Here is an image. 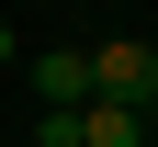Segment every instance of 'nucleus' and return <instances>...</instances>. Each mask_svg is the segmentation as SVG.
Returning a JSON list of instances; mask_svg holds the SVG:
<instances>
[{"instance_id": "nucleus-1", "label": "nucleus", "mask_w": 158, "mask_h": 147, "mask_svg": "<svg viewBox=\"0 0 158 147\" xmlns=\"http://www.w3.org/2000/svg\"><path fill=\"white\" fill-rule=\"evenodd\" d=\"M90 91L158 124V45H135V34H102V45H90Z\"/></svg>"}, {"instance_id": "nucleus-2", "label": "nucleus", "mask_w": 158, "mask_h": 147, "mask_svg": "<svg viewBox=\"0 0 158 147\" xmlns=\"http://www.w3.org/2000/svg\"><path fill=\"white\" fill-rule=\"evenodd\" d=\"M34 102H45V113H90V102H102L90 91V45H45L34 57Z\"/></svg>"}, {"instance_id": "nucleus-3", "label": "nucleus", "mask_w": 158, "mask_h": 147, "mask_svg": "<svg viewBox=\"0 0 158 147\" xmlns=\"http://www.w3.org/2000/svg\"><path fill=\"white\" fill-rule=\"evenodd\" d=\"M79 147H147V113H124V102H90V113H79Z\"/></svg>"}, {"instance_id": "nucleus-4", "label": "nucleus", "mask_w": 158, "mask_h": 147, "mask_svg": "<svg viewBox=\"0 0 158 147\" xmlns=\"http://www.w3.org/2000/svg\"><path fill=\"white\" fill-rule=\"evenodd\" d=\"M34 147H79V113H34Z\"/></svg>"}, {"instance_id": "nucleus-5", "label": "nucleus", "mask_w": 158, "mask_h": 147, "mask_svg": "<svg viewBox=\"0 0 158 147\" xmlns=\"http://www.w3.org/2000/svg\"><path fill=\"white\" fill-rule=\"evenodd\" d=\"M11 57H23V45H11V23H0V68H11Z\"/></svg>"}]
</instances>
